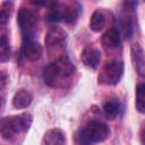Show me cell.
Returning <instances> with one entry per match:
<instances>
[{
    "mask_svg": "<svg viewBox=\"0 0 145 145\" xmlns=\"http://www.w3.org/2000/svg\"><path fill=\"white\" fill-rule=\"evenodd\" d=\"M140 142L143 145H145V127H143L140 130Z\"/></svg>",
    "mask_w": 145,
    "mask_h": 145,
    "instance_id": "obj_21",
    "label": "cell"
},
{
    "mask_svg": "<svg viewBox=\"0 0 145 145\" xmlns=\"http://www.w3.org/2000/svg\"><path fill=\"white\" fill-rule=\"evenodd\" d=\"M123 74V63L122 61L112 60L106 62L97 77V80L100 84L103 85H117Z\"/></svg>",
    "mask_w": 145,
    "mask_h": 145,
    "instance_id": "obj_4",
    "label": "cell"
},
{
    "mask_svg": "<svg viewBox=\"0 0 145 145\" xmlns=\"http://www.w3.org/2000/svg\"><path fill=\"white\" fill-rule=\"evenodd\" d=\"M103 112L108 119H116L120 112V102L117 99H110L105 101L103 104Z\"/></svg>",
    "mask_w": 145,
    "mask_h": 145,
    "instance_id": "obj_15",
    "label": "cell"
},
{
    "mask_svg": "<svg viewBox=\"0 0 145 145\" xmlns=\"http://www.w3.org/2000/svg\"><path fill=\"white\" fill-rule=\"evenodd\" d=\"M121 26H122V31H123V34L126 37H130L131 36V32H133V27H131V23L129 19H123L122 23H121Z\"/></svg>",
    "mask_w": 145,
    "mask_h": 145,
    "instance_id": "obj_19",
    "label": "cell"
},
{
    "mask_svg": "<svg viewBox=\"0 0 145 145\" xmlns=\"http://www.w3.org/2000/svg\"><path fill=\"white\" fill-rule=\"evenodd\" d=\"M66 40H67V32L59 26H52L45 35L44 43L48 50L51 51L52 49H58L62 44H65Z\"/></svg>",
    "mask_w": 145,
    "mask_h": 145,
    "instance_id": "obj_6",
    "label": "cell"
},
{
    "mask_svg": "<svg viewBox=\"0 0 145 145\" xmlns=\"http://www.w3.org/2000/svg\"><path fill=\"white\" fill-rule=\"evenodd\" d=\"M80 14V6L77 2H71L63 7L62 19L67 23H75Z\"/></svg>",
    "mask_w": 145,
    "mask_h": 145,
    "instance_id": "obj_14",
    "label": "cell"
},
{
    "mask_svg": "<svg viewBox=\"0 0 145 145\" xmlns=\"http://www.w3.org/2000/svg\"><path fill=\"white\" fill-rule=\"evenodd\" d=\"M136 109L140 113H145V83L139 84L136 89Z\"/></svg>",
    "mask_w": 145,
    "mask_h": 145,
    "instance_id": "obj_16",
    "label": "cell"
},
{
    "mask_svg": "<svg viewBox=\"0 0 145 145\" xmlns=\"http://www.w3.org/2000/svg\"><path fill=\"white\" fill-rule=\"evenodd\" d=\"M44 145H65L66 144V135L61 129L52 128L45 131L43 136Z\"/></svg>",
    "mask_w": 145,
    "mask_h": 145,
    "instance_id": "obj_11",
    "label": "cell"
},
{
    "mask_svg": "<svg viewBox=\"0 0 145 145\" xmlns=\"http://www.w3.org/2000/svg\"><path fill=\"white\" fill-rule=\"evenodd\" d=\"M106 25V14L103 9H96L93 11L89 19V28L93 32H100Z\"/></svg>",
    "mask_w": 145,
    "mask_h": 145,
    "instance_id": "obj_12",
    "label": "cell"
},
{
    "mask_svg": "<svg viewBox=\"0 0 145 145\" xmlns=\"http://www.w3.org/2000/svg\"><path fill=\"white\" fill-rule=\"evenodd\" d=\"M11 7H12V2H2L1 5V14H0V20H1V25H5L10 16V11H11Z\"/></svg>",
    "mask_w": 145,
    "mask_h": 145,
    "instance_id": "obj_18",
    "label": "cell"
},
{
    "mask_svg": "<svg viewBox=\"0 0 145 145\" xmlns=\"http://www.w3.org/2000/svg\"><path fill=\"white\" fill-rule=\"evenodd\" d=\"M10 58V46H9V41L6 35L1 36V42H0V60L2 62L7 61Z\"/></svg>",
    "mask_w": 145,
    "mask_h": 145,
    "instance_id": "obj_17",
    "label": "cell"
},
{
    "mask_svg": "<svg viewBox=\"0 0 145 145\" xmlns=\"http://www.w3.org/2000/svg\"><path fill=\"white\" fill-rule=\"evenodd\" d=\"M80 60L82 62L89 68H97L100 60H101V53L97 49L93 46H86L80 53Z\"/></svg>",
    "mask_w": 145,
    "mask_h": 145,
    "instance_id": "obj_8",
    "label": "cell"
},
{
    "mask_svg": "<svg viewBox=\"0 0 145 145\" xmlns=\"http://www.w3.org/2000/svg\"><path fill=\"white\" fill-rule=\"evenodd\" d=\"M137 5H138L137 1H125V2H123V7H125L126 10H128V11H134V10L136 9Z\"/></svg>",
    "mask_w": 145,
    "mask_h": 145,
    "instance_id": "obj_20",
    "label": "cell"
},
{
    "mask_svg": "<svg viewBox=\"0 0 145 145\" xmlns=\"http://www.w3.org/2000/svg\"><path fill=\"white\" fill-rule=\"evenodd\" d=\"M32 116L29 113H20L18 116H11L2 119L1 121V135L3 138L9 139L15 134L27 131L32 125Z\"/></svg>",
    "mask_w": 145,
    "mask_h": 145,
    "instance_id": "obj_2",
    "label": "cell"
},
{
    "mask_svg": "<svg viewBox=\"0 0 145 145\" xmlns=\"http://www.w3.org/2000/svg\"><path fill=\"white\" fill-rule=\"evenodd\" d=\"M101 44L105 51H112L118 49L121 44L119 32L113 28L106 31L101 37Z\"/></svg>",
    "mask_w": 145,
    "mask_h": 145,
    "instance_id": "obj_10",
    "label": "cell"
},
{
    "mask_svg": "<svg viewBox=\"0 0 145 145\" xmlns=\"http://www.w3.org/2000/svg\"><path fill=\"white\" fill-rule=\"evenodd\" d=\"M22 52H23L24 57L27 60L36 61L42 57L43 49L37 42H35L33 40H27V41H24V44H23V48H22Z\"/></svg>",
    "mask_w": 145,
    "mask_h": 145,
    "instance_id": "obj_9",
    "label": "cell"
},
{
    "mask_svg": "<svg viewBox=\"0 0 145 145\" xmlns=\"http://www.w3.org/2000/svg\"><path fill=\"white\" fill-rule=\"evenodd\" d=\"M32 95L26 89H19L12 97V105L16 109H25L32 103Z\"/></svg>",
    "mask_w": 145,
    "mask_h": 145,
    "instance_id": "obj_13",
    "label": "cell"
},
{
    "mask_svg": "<svg viewBox=\"0 0 145 145\" xmlns=\"http://www.w3.org/2000/svg\"><path fill=\"white\" fill-rule=\"evenodd\" d=\"M110 135L109 127L97 120H92L80 130L78 138L83 145H92L93 143L104 142Z\"/></svg>",
    "mask_w": 145,
    "mask_h": 145,
    "instance_id": "obj_3",
    "label": "cell"
},
{
    "mask_svg": "<svg viewBox=\"0 0 145 145\" xmlns=\"http://www.w3.org/2000/svg\"><path fill=\"white\" fill-rule=\"evenodd\" d=\"M17 23L24 36V41L32 40L36 31V25H37V19H36L35 14L28 9L20 8L17 14Z\"/></svg>",
    "mask_w": 145,
    "mask_h": 145,
    "instance_id": "obj_5",
    "label": "cell"
},
{
    "mask_svg": "<svg viewBox=\"0 0 145 145\" xmlns=\"http://www.w3.org/2000/svg\"><path fill=\"white\" fill-rule=\"evenodd\" d=\"M76 74V67L66 57L62 56L50 63L43 72L44 83L52 88L68 87Z\"/></svg>",
    "mask_w": 145,
    "mask_h": 145,
    "instance_id": "obj_1",
    "label": "cell"
},
{
    "mask_svg": "<svg viewBox=\"0 0 145 145\" xmlns=\"http://www.w3.org/2000/svg\"><path fill=\"white\" fill-rule=\"evenodd\" d=\"M130 59L137 75L145 77V52L138 43H134L130 46Z\"/></svg>",
    "mask_w": 145,
    "mask_h": 145,
    "instance_id": "obj_7",
    "label": "cell"
}]
</instances>
